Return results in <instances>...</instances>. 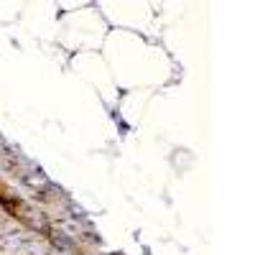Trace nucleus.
Instances as JSON below:
<instances>
[{"instance_id":"f257e3e1","label":"nucleus","mask_w":255,"mask_h":255,"mask_svg":"<svg viewBox=\"0 0 255 255\" xmlns=\"http://www.w3.org/2000/svg\"><path fill=\"white\" fill-rule=\"evenodd\" d=\"M0 204H3V207H8V209L13 212V215H15V207H13V204H10V202H8V199L3 197V191H0Z\"/></svg>"}]
</instances>
